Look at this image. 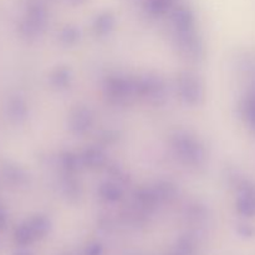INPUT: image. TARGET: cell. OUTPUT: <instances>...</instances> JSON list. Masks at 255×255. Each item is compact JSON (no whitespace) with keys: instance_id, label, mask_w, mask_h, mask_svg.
Instances as JSON below:
<instances>
[{"instance_id":"cell-4","label":"cell","mask_w":255,"mask_h":255,"mask_svg":"<svg viewBox=\"0 0 255 255\" xmlns=\"http://www.w3.org/2000/svg\"><path fill=\"white\" fill-rule=\"evenodd\" d=\"M47 24L46 10L40 4L30 5L26 15L19 25L20 34L24 37L34 39L45 30Z\"/></svg>"},{"instance_id":"cell-5","label":"cell","mask_w":255,"mask_h":255,"mask_svg":"<svg viewBox=\"0 0 255 255\" xmlns=\"http://www.w3.org/2000/svg\"><path fill=\"white\" fill-rule=\"evenodd\" d=\"M176 44L179 52L192 61H199L204 56V46L196 30L176 32Z\"/></svg>"},{"instance_id":"cell-14","label":"cell","mask_w":255,"mask_h":255,"mask_svg":"<svg viewBox=\"0 0 255 255\" xmlns=\"http://www.w3.org/2000/svg\"><path fill=\"white\" fill-rule=\"evenodd\" d=\"M99 193L101 198H104L107 202H116L120 201L124 196L122 188L119 184L114 183V182H105L100 186Z\"/></svg>"},{"instance_id":"cell-19","label":"cell","mask_w":255,"mask_h":255,"mask_svg":"<svg viewBox=\"0 0 255 255\" xmlns=\"http://www.w3.org/2000/svg\"><path fill=\"white\" fill-rule=\"evenodd\" d=\"M81 32L75 26H66L60 32V40L65 45H74L80 40Z\"/></svg>"},{"instance_id":"cell-20","label":"cell","mask_w":255,"mask_h":255,"mask_svg":"<svg viewBox=\"0 0 255 255\" xmlns=\"http://www.w3.org/2000/svg\"><path fill=\"white\" fill-rule=\"evenodd\" d=\"M61 164L67 174H72L79 169L80 164H82L81 157H77L72 153H65L61 158Z\"/></svg>"},{"instance_id":"cell-13","label":"cell","mask_w":255,"mask_h":255,"mask_svg":"<svg viewBox=\"0 0 255 255\" xmlns=\"http://www.w3.org/2000/svg\"><path fill=\"white\" fill-rule=\"evenodd\" d=\"M115 26V17L111 12H104L99 15L94 22L95 34L97 36H106L114 30Z\"/></svg>"},{"instance_id":"cell-1","label":"cell","mask_w":255,"mask_h":255,"mask_svg":"<svg viewBox=\"0 0 255 255\" xmlns=\"http://www.w3.org/2000/svg\"><path fill=\"white\" fill-rule=\"evenodd\" d=\"M172 146L179 161L187 166L201 167L207 158L203 144L192 134L187 132H178L172 138Z\"/></svg>"},{"instance_id":"cell-2","label":"cell","mask_w":255,"mask_h":255,"mask_svg":"<svg viewBox=\"0 0 255 255\" xmlns=\"http://www.w3.org/2000/svg\"><path fill=\"white\" fill-rule=\"evenodd\" d=\"M134 84L137 96L143 97L149 104L156 106L164 104L167 97V85L163 77L157 74H147L134 80Z\"/></svg>"},{"instance_id":"cell-22","label":"cell","mask_w":255,"mask_h":255,"mask_svg":"<svg viewBox=\"0 0 255 255\" xmlns=\"http://www.w3.org/2000/svg\"><path fill=\"white\" fill-rule=\"evenodd\" d=\"M237 231L244 238H252V237L255 236V228L253 226H249V224H239Z\"/></svg>"},{"instance_id":"cell-21","label":"cell","mask_w":255,"mask_h":255,"mask_svg":"<svg viewBox=\"0 0 255 255\" xmlns=\"http://www.w3.org/2000/svg\"><path fill=\"white\" fill-rule=\"evenodd\" d=\"M84 255H104V247L97 242L89 244L85 249Z\"/></svg>"},{"instance_id":"cell-10","label":"cell","mask_w":255,"mask_h":255,"mask_svg":"<svg viewBox=\"0 0 255 255\" xmlns=\"http://www.w3.org/2000/svg\"><path fill=\"white\" fill-rule=\"evenodd\" d=\"M6 115L14 124H21L27 117V105L21 96H11L6 104Z\"/></svg>"},{"instance_id":"cell-12","label":"cell","mask_w":255,"mask_h":255,"mask_svg":"<svg viewBox=\"0 0 255 255\" xmlns=\"http://www.w3.org/2000/svg\"><path fill=\"white\" fill-rule=\"evenodd\" d=\"M26 223L29 224L32 234H34L35 241L44 238L45 236H47L50 229H51V222H50V219L45 216L32 217L29 221H26Z\"/></svg>"},{"instance_id":"cell-6","label":"cell","mask_w":255,"mask_h":255,"mask_svg":"<svg viewBox=\"0 0 255 255\" xmlns=\"http://www.w3.org/2000/svg\"><path fill=\"white\" fill-rule=\"evenodd\" d=\"M106 95L115 104H122L136 95V84L134 80L126 77H110L106 82Z\"/></svg>"},{"instance_id":"cell-7","label":"cell","mask_w":255,"mask_h":255,"mask_svg":"<svg viewBox=\"0 0 255 255\" xmlns=\"http://www.w3.org/2000/svg\"><path fill=\"white\" fill-rule=\"evenodd\" d=\"M94 125V115L86 106H79L71 112L70 129L75 134H85Z\"/></svg>"},{"instance_id":"cell-17","label":"cell","mask_w":255,"mask_h":255,"mask_svg":"<svg viewBox=\"0 0 255 255\" xmlns=\"http://www.w3.org/2000/svg\"><path fill=\"white\" fill-rule=\"evenodd\" d=\"M243 115L252 128L255 129V86L249 92L243 105Z\"/></svg>"},{"instance_id":"cell-8","label":"cell","mask_w":255,"mask_h":255,"mask_svg":"<svg viewBox=\"0 0 255 255\" xmlns=\"http://www.w3.org/2000/svg\"><path fill=\"white\" fill-rule=\"evenodd\" d=\"M2 178L11 187H25L29 184V174L24 168L14 162H5L1 167Z\"/></svg>"},{"instance_id":"cell-3","label":"cell","mask_w":255,"mask_h":255,"mask_svg":"<svg viewBox=\"0 0 255 255\" xmlns=\"http://www.w3.org/2000/svg\"><path fill=\"white\" fill-rule=\"evenodd\" d=\"M177 90L181 99L189 105H199L204 99L203 82L192 71H183L178 75Z\"/></svg>"},{"instance_id":"cell-16","label":"cell","mask_w":255,"mask_h":255,"mask_svg":"<svg viewBox=\"0 0 255 255\" xmlns=\"http://www.w3.org/2000/svg\"><path fill=\"white\" fill-rule=\"evenodd\" d=\"M14 238H15V242H16L19 246H22V247L29 246V244H31L32 242H35L34 234H32L31 229H30L29 224H27L26 222L20 224V226L15 229Z\"/></svg>"},{"instance_id":"cell-11","label":"cell","mask_w":255,"mask_h":255,"mask_svg":"<svg viewBox=\"0 0 255 255\" xmlns=\"http://www.w3.org/2000/svg\"><path fill=\"white\" fill-rule=\"evenodd\" d=\"M81 162L82 166L89 167V168H100L106 162V156L99 147H89L81 154Z\"/></svg>"},{"instance_id":"cell-15","label":"cell","mask_w":255,"mask_h":255,"mask_svg":"<svg viewBox=\"0 0 255 255\" xmlns=\"http://www.w3.org/2000/svg\"><path fill=\"white\" fill-rule=\"evenodd\" d=\"M71 79V70L66 66L57 67L50 77L52 86L57 87V89H66L70 85Z\"/></svg>"},{"instance_id":"cell-18","label":"cell","mask_w":255,"mask_h":255,"mask_svg":"<svg viewBox=\"0 0 255 255\" xmlns=\"http://www.w3.org/2000/svg\"><path fill=\"white\" fill-rule=\"evenodd\" d=\"M172 2H173V0H144L146 9L154 15L166 12L171 7Z\"/></svg>"},{"instance_id":"cell-9","label":"cell","mask_w":255,"mask_h":255,"mask_svg":"<svg viewBox=\"0 0 255 255\" xmlns=\"http://www.w3.org/2000/svg\"><path fill=\"white\" fill-rule=\"evenodd\" d=\"M172 24L176 32H186L194 30V16L189 9L179 6L172 12Z\"/></svg>"},{"instance_id":"cell-24","label":"cell","mask_w":255,"mask_h":255,"mask_svg":"<svg viewBox=\"0 0 255 255\" xmlns=\"http://www.w3.org/2000/svg\"><path fill=\"white\" fill-rule=\"evenodd\" d=\"M14 255H32V254L27 251H19V252H16Z\"/></svg>"},{"instance_id":"cell-23","label":"cell","mask_w":255,"mask_h":255,"mask_svg":"<svg viewBox=\"0 0 255 255\" xmlns=\"http://www.w3.org/2000/svg\"><path fill=\"white\" fill-rule=\"evenodd\" d=\"M6 221H7L6 211H5L4 207L0 204V231H1L2 228H5V226H6Z\"/></svg>"}]
</instances>
